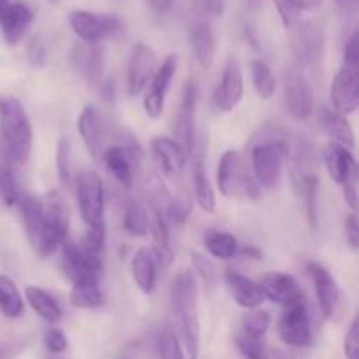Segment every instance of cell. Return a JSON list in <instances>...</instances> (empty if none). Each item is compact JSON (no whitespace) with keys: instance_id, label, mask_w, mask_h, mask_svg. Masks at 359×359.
Wrapping results in <instances>:
<instances>
[{"instance_id":"obj_16","label":"cell","mask_w":359,"mask_h":359,"mask_svg":"<svg viewBox=\"0 0 359 359\" xmlns=\"http://www.w3.org/2000/svg\"><path fill=\"white\" fill-rule=\"evenodd\" d=\"M175 69H177V56L168 55L160 69L151 77V90L144 97V109L149 118L158 119L163 114L165 97H167V91L175 76Z\"/></svg>"},{"instance_id":"obj_33","label":"cell","mask_w":359,"mask_h":359,"mask_svg":"<svg viewBox=\"0 0 359 359\" xmlns=\"http://www.w3.org/2000/svg\"><path fill=\"white\" fill-rule=\"evenodd\" d=\"M25 312V302L11 277L0 273V314L7 319L21 318Z\"/></svg>"},{"instance_id":"obj_38","label":"cell","mask_w":359,"mask_h":359,"mask_svg":"<svg viewBox=\"0 0 359 359\" xmlns=\"http://www.w3.org/2000/svg\"><path fill=\"white\" fill-rule=\"evenodd\" d=\"M297 182H300V186H302V195H304L309 223H311L312 226H316V223H318L319 177L316 174H309V175H304V177Z\"/></svg>"},{"instance_id":"obj_20","label":"cell","mask_w":359,"mask_h":359,"mask_svg":"<svg viewBox=\"0 0 359 359\" xmlns=\"http://www.w3.org/2000/svg\"><path fill=\"white\" fill-rule=\"evenodd\" d=\"M34 21V11L23 2H9L0 13V28L9 46H16L23 39Z\"/></svg>"},{"instance_id":"obj_49","label":"cell","mask_w":359,"mask_h":359,"mask_svg":"<svg viewBox=\"0 0 359 359\" xmlns=\"http://www.w3.org/2000/svg\"><path fill=\"white\" fill-rule=\"evenodd\" d=\"M344 65L359 69V35L358 32H353V35L347 41L344 48Z\"/></svg>"},{"instance_id":"obj_28","label":"cell","mask_w":359,"mask_h":359,"mask_svg":"<svg viewBox=\"0 0 359 359\" xmlns=\"http://www.w3.org/2000/svg\"><path fill=\"white\" fill-rule=\"evenodd\" d=\"M149 231L153 235V248H151V255H153L154 262L161 266H170L174 263V249L170 244V233H168L167 219L154 214L153 219L149 223Z\"/></svg>"},{"instance_id":"obj_19","label":"cell","mask_w":359,"mask_h":359,"mask_svg":"<svg viewBox=\"0 0 359 359\" xmlns=\"http://www.w3.org/2000/svg\"><path fill=\"white\" fill-rule=\"evenodd\" d=\"M325 163L328 174L337 184L344 186L349 181L358 179V161L353 151L340 144L328 142L325 147Z\"/></svg>"},{"instance_id":"obj_31","label":"cell","mask_w":359,"mask_h":359,"mask_svg":"<svg viewBox=\"0 0 359 359\" xmlns=\"http://www.w3.org/2000/svg\"><path fill=\"white\" fill-rule=\"evenodd\" d=\"M193 189H195V198L200 209L212 214L216 210V195H214V188L207 177L202 154H198L193 161Z\"/></svg>"},{"instance_id":"obj_1","label":"cell","mask_w":359,"mask_h":359,"mask_svg":"<svg viewBox=\"0 0 359 359\" xmlns=\"http://www.w3.org/2000/svg\"><path fill=\"white\" fill-rule=\"evenodd\" d=\"M290 137L277 128H265L251 147V167L259 188L273 189L280 181L290 154Z\"/></svg>"},{"instance_id":"obj_15","label":"cell","mask_w":359,"mask_h":359,"mask_svg":"<svg viewBox=\"0 0 359 359\" xmlns=\"http://www.w3.org/2000/svg\"><path fill=\"white\" fill-rule=\"evenodd\" d=\"M258 284L265 298H269L273 304L283 305V307H290V305L305 300V293L300 283L290 273L266 272L263 273Z\"/></svg>"},{"instance_id":"obj_5","label":"cell","mask_w":359,"mask_h":359,"mask_svg":"<svg viewBox=\"0 0 359 359\" xmlns=\"http://www.w3.org/2000/svg\"><path fill=\"white\" fill-rule=\"evenodd\" d=\"M77 203H79L81 216L88 228L105 224L104 209H105V191L104 181L95 170L79 172L76 181Z\"/></svg>"},{"instance_id":"obj_8","label":"cell","mask_w":359,"mask_h":359,"mask_svg":"<svg viewBox=\"0 0 359 359\" xmlns=\"http://www.w3.org/2000/svg\"><path fill=\"white\" fill-rule=\"evenodd\" d=\"M284 109L294 121H307L314 114V90L298 69L284 74Z\"/></svg>"},{"instance_id":"obj_46","label":"cell","mask_w":359,"mask_h":359,"mask_svg":"<svg viewBox=\"0 0 359 359\" xmlns=\"http://www.w3.org/2000/svg\"><path fill=\"white\" fill-rule=\"evenodd\" d=\"M191 207L193 203L188 196H182V198H172V203L170 207H168L165 219H172L175 221V223H184V221L188 219L189 214H191L193 210Z\"/></svg>"},{"instance_id":"obj_35","label":"cell","mask_w":359,"mask_h":359,"mask_svg":"<svg viewBox=\"0 0 359 359\" xmlns=\"http://www.w3.org/2000/svg\"><path fill=\"white\" fill-rule=\"evenodd\" d=\"M207 252L217 259H231L238 255V241L228 231H209L203 238Z\"/></svg>"},{"instance_id":"obj_58","label":"cell","mask_w":359,"mask_h":359,"mask_svg":"<svg viewBox=\"0 0 359 359\" xmlns=\"http://www.w3.org/2000/svg\"><path fill=\"white\" fill-rule=\"evenodd\" d=\"M337 2L344 7H354L358 4V0H337Z\"/></svg>"},{"instance_id":"obj_12","label":"cell","mask_w":359,"mask_h":359,"mask_svg":"<svg viewBox=\"0 0 359 359\" xmlns=\"http://www.w3.org/2000/svg\"><path fill=\"white\" fill-rule=\"evenodd\" d=\"M297 30L291 41L294 58L304 67L318 65L325 55V34L323 28L316 23H297Z\"/></svg>"},{"instance_id":"obj_47","label":"cell","mask_w":359,"mask_h":359,"mask_svg":"<svg viewBox=\"0 0 359 359\" xmlns=\"http://www.w3.org/2000/svg\"><path fill=\"white\" fill-rule=\"evenodd\" d=\"M44 346L49 353L62 354L69 347V340H67L65 333L60 328H49L44 333Z\"/></svg>"},{"instance_id":"obj_17","label":"cell","mask_w":359,"mask_h":359,"mask_svg":"<svg viewBox=\"0 0 359 359\" xmlns=\"http://www.w3.org/2000/svg\"><path fill=\"white\" fill-rule=\"evenodd\" d=\"M244 95V77H242L241 63L230 58L224 65L223 76L214 91V105L223 112H231L242 100Z\"/></svg>"},{"instance_id":"obj_40","label":"cell","mask_w":359,"mask_h":359,"mask_svg":"<svg viewBox=\"0 0 359 359\" xmlns=\"http://www.w3.org/2000/svg\"><path fill=\"white\" fill-rule=\"evenodd\" d=\"M270 328V314L263 309H251L242 318V332L252 337H265Z\"/></svg>"},{"instance_id":"obj_36","label":"cell","mask_w":359,"mask_h":359,"mask_svg":"<svg viewBox=\"0 0 359 359\" xmlns=\"http://www.w3.org/2000/svg\"><path fill=\"white\" fill-rule=\"evenodd\" d=\"M149 216H147L146 207L142 205L137 200H132L128 203L125 210V216H123V226L128 231L130 235H135V237H146L149 233Z\"/></svg>"},{"instance_id":"obj_51","label":"cell","mask_w":359,"mask_h":359,"mask_svg":"<svg viewBox=\"0 0 359 359\" xmlns=\"http://www.w3.org/2000/svg\"><path fill=\"white\" fill-rule=\"evenodd\" d=\"M44 48H42L41 42L34 41L30 44V48H28V58H30L32 65L35 67H42V63H44Z\"/></svg>"},{"instance_id":"obj_37","label":"cell","mask_w":359,"mask_h":359,"mask_svg":"<svg viewBox=\"0 0 359 359\" xmlns=\"http://www.w3.org/2000/svg\"><path fill=\"white\" fill-rule=\"evenodd\" d=\"M251 76H252V84H255V90L256 93L259 95V98L269 100V98H272L273 95H276V90H277L276 77H273L272 69H270L263 60H252Z\"/></svg>"},{"instance_id":"obj_29","label":"cell","mask_w":359,"mask_h":359,"mask_svg":"<svg viewBox=\"0 0 359 359\" xmlns=\"http://www.w3.org/2000/svg\"><path fill=\"white\" fill-rule=\"evenodd\" d=\"M151 255V249L142 248L133 255L132 258V276L137 287L144 294H151L156 286V265Z\"/></svg>"},{"instance_id":"obj_52","label":"cell","mask_w":359,"mask_h":359,"mask_svg":"<svg viewBox=\"0 0 359 359\" xmlns=\"http://www.w3.org/2000/svg\"><path fill=\"white\" fill-rule=\"evenodd\" d=\"M200 6L205 13L212 14V16H221L224 13L226 0H200Z\"/></svg>"},{"instance_id":"obj_22","label":"cell","mask_w":359,"mask_h":359,"mask_svg":"<svg viewBox=\"0 0 359 359\" xmlns=\"http://www.w3.org/2000/svg\"><path fill=\"white\" fill-rule=\"evenodd\" d=\"M72 62L91 86H100L102 76H104V51L100 46H76L72 51Z\"/></svg>"},{"instance_id":"obj_10","label":"cell","mask_w":359,"mask_h":359,"mask_svg":"<svg viewBox=\"0 0 359 359\" xmlns=\"http://www.w3.org/2000/svg\"><path fill=\"white\" fill-rule=\"evenodd\" d=\"M307 272L314 284L316 297H318L319 309L326 319H337L342 314V291L333 279L330 270H326L321 263H309Z\"/></svg>"},{"instance_id":"obj_48","label":"cell","mask_w":359,"mask_h":359,"mask_svg":"<svg viewBox=\"0 0 359 359\" xmlns=\"http://www.w3.org/2000/svg\"><path fill=\"white\" fill-rule=\"evenodd\" d=\"M344 354L347 359H359V323L354 318L349 332H347L346 340H344Z\"/></svg>"},{"instance_id":"obj_34","label":"cell","mask_w":359,"mask_h":359,"mask_svg":"<svg viewBox=\"0 0 359 359\" xmlns=\"http://www.w3.org/2000/svg\"><path fill=\"white\" fill-rule=\"evenodd\" d=\"M235 342H237L238 351L245 359H287L283 353L266 346L262 337H252L241 332Z\"/></svg>"},{"instance_id":"obj_56","label":"cell","mask_w":359,"mask_h":359,"mask_svg":"<svg viewBox=\"0 0 359 359\" xmlns=\"http://www.w3.org/2000/svg\"><path fill=\"white\" fill-rule=\"evenodd\" d=\"M325 0H298V6H300V11H312L319 9L323 6Z\"/></svg>"},{"instance_id":"obj_25","label":"cell","mask_w":359,"mask_h":359,"mask_svg":"<svg viewBox=\"0 0 359 359\" xmlns=\"http://www.w3.org/2000/svg\"><path fill=\"white\" fill-rule=\"evenodd\" d=\"M189 42H191L193 56H195L196 63H198L202 69H210L214 60H216L217 49L216 32H214V28L210 27L209 23H205V21L195 25Z\"/></svg>"},{"instance_id":"obj_13","label":"cell","mask_w":359,"mask_h":359,"mask_svg":"<svg viewBox=\"0 0 359 359\" xmlns=\"http://www.w3.org/2000/svg\"><path fill=\"white\" fill-rule=\"evenodd\" d=\"M333 107L340 114H353L359 105V69L342 65L330 88Z\"/></svg>"},{"instance_id":"obj_2","label":"cell","mask_w":359,"mask_h":359,"mask_svg":"<svg viewBox=\"0 0 359 359\" xmlns=\"http://www.w3.org/2000/svg\"><path fill=\"white\" fill-rule=\"evenodd\" d=\"M0 137L7 158L18 165L27 163L34 147V132L18 98L0 97Z\"/></svg>"},{"instance_id":"obj_23","label":"cell","mask_w":359,"mask_h":359,"mask_svg":"<svg viewBox=\"0 0 359 359\" xmlns=\"http://www.w3.org/2000/svg\"><path fill=\"white\" fill-rule=\"evenodd\" d=\"M319 121H321L323 130L332 139V142L340 144L351 151L356 147V135H354L353 126L346 116L332 111V109L321 107L319 109Z\"/></svg>"},{"instance_id":"obj_54","label":"cell","mask_w":359,"mask_h":359,"mask_svg":"<svg viewBox=\"0 0 359 359\" xmlns=\"http://www.w3.org/2000/svg\"><path fill=\"white\" fill-rule=\"evenodd\" d=\"M114 81L109 79V81H104V83H100V91H102V97L105 98V100L112 102L114 100Z\"/></svg>"},{"instance_id":"obj_55","label":"cell","mask_w":359,"mask_h":359,"mask_svg":"<svg viewBox=\"0 0 359 359\" xmlns=\"http://www.w3.org/2000/svg\"><path fill=\"white\" fill-rule=\"evenodd\" d=\"M147 4L151 6V9L156 11V13H163L170 7L172 0H147Z\"/></svg>"},{"instance_id":"obj_42","label":"cell","mask_w":359,"mask_h":359,"mask_svg":"<svg viewBox=\"0 0 359 359\" xmlns=\"http://www.w3.org/2000/svg\"><path fill=\"white\" fill-rule=\"evenodd\" d=\"M70 140L69 137H62L58 140V147H56V172H58V179L63 184H69L70 177H72V158H70Z\"/></svg>"},{"instance_id":"obj_45","label":"cell","mask_w":359,"mask_h":359,"mask_svg":"<svg viewBox=\"0 0 359 359\" xmlns=\"http://www.w3.org/2000/svg\"><path fill=\"white\" fill-rule=\"evenodd\" d=\"M191 263L195 266V272L203 279L205 286H214V283H216V270H214L212 263L205 258V255L198 251H191Z\"/></svg>"},{"instance_id":"obj_41","label":"cell","mask_w":359,"mask_h":359,"mask_svg":"<svg viewBox=\"0 0 359 359\" xmlns=\"http://www.w3.org/2000/svg\"><path fill=\"white\" fill-rule=\"evenodd\" d=\"M158 354H160V359H186L184 349H182L174 330L167 328L160 333V339H158Z\"/></svg>"},{"instance_id":"obj_26","label":"cell","mask_w":359,"mask_h":359,"mask_svg":"<svg viewBox=\"0 0 359 359\" xmlns=\"http://www.w3.org/2000/svg\"><path fill=\"white\" fill-rule=\"evenodd\" d=\"M105 167L109 168L116 181L125 188H132L133 186V161H137L132 156L125 146H111L105 147L104 154H102Z\"/></svg>"},{"instance_id":"obj_24","label":"cell","mask_w":359,"mask_h":359,"mask_svg":"<svg viewBox=\"0 0 359 359\" xmlns=\"http://www.w3.org/2000/svg\"><path fill=\"white\" fill-rule=\"evenodd\" d=\"M151 149H153L156 161L161 165V168H163L167 174H177V172H182L189 160V158L186 156L184 149H182L174 139H170V137H156V139H153Z\"/></svg>"},{"instance_id":"obj_21","label":"cell","mask_w":359,"mask_h":359,"mask_svg":"<svg viewBox=\"0 0 359 359\" xmlns=\"http://www.w3.org/2000/svg\"><path fill=\"white\" fill-rule=\"evenodd\" d=\"M224 283H226V287L231 297H233V300L241 307L248 309V311L258 309L265 302V294H263L259 284L256 280L249 279V277L242 276V273L235 272V270H226Z\"/></svg>"},{"instance_id":"obj_32","label":"cell","mask_w":359,"mask_h":359,"mask_svg":"<svg viewBox=\"0 0 359 359\" xmlns=\"http://www.w3.org/2000/svg\"><path fill=\"white\" fill-rule=\"evenodd\" d=\"M69 300L74 307L83 309V311L98 309L105 304V297L100 287V283H93V280L74 283Z\"/></svg>"},{"instance_id":"obj_27","label":"cell","mask_w":359,"mask_h":359,"mask_svg":"<svg viewBox=\"0 0 359 359\" xmlns=\"http://www.w3.org/2000/svg\"><path fill=\"white\" fill-rule=\"evenodd\" d=\"M25 298H27L28 305L34 309L35 314L41 316L49 325H55L62 319V307L49 291L42 290L39 286H27L25 287Z\"/></svg>"},{"instance_id":"obj_3","label":"cell","mask_w":359,"mask_h":359,"mask_svg":"<svg viewBox=\"0 0 359 359\" xmlns=\"http://www.w3.org/2000/svg\"><path fill=\"white\" fill-rule=\"evenodd\" d=\"M42 202H44V221H42L41 233L35 242V251L41 258H48L55 255L67 241L70 214L65 200L58 191L48 193Z\"/></svg>"},{"instance_id":"obj_14","label":"cell","mask_w":359,"mask_h":359,"mask_svg":"<svg viewBox=\"0 0 359 359\" xmlns=\"http://www.w3.org/2000/svg\"><path fill=\"white\" fill-rule=\"evenodd\" d=\"M156 67V55L151 46L139 42L133 46L132 55L128 60V70H126V90L128 95L135 97L139 95L147 83L151 81Z\"/></svg>"},{"instance_id":"obj_43","label":"cell","mask_w":359,"mask_h":359,"mask_svg":"<svg viewBox=\"0 0 359 359\" xmlns=\"http://www.w3.org/2000/svg\"><path fill=\"white\" fill-rule=\"evenodd\" d=\"M105 237H107L105 224H98V226L88 228L81 248H83L86 252H90V255L100 256L102 258V255H104V249H105Z\"/></svg>"},{"instance_id":"obj_39","label":"cell","mask_w":359,"mask_h":359,"mask_svg":"<svg viewBox=\"0 0 359 359\" xmlns=\"http://www.w3.org/2000/svg\"><path fill=\"white\" fill-rule=\"evenodd\" d=\"M0 196L7 207L18 205L21 198V189L18 184V177L14 174L13 167L2 165L0 167Z\"/></svg>"},{"instance_id":"obj_57","label":"cell","mask_w":359,"mask_h":359,"mask_svg":"<svg viewBox=\"0 0 359 359\" xmlns=\"http://www.w3.org/2000/svg\"><path fill=\"white\" fill-rule=\"evenodd\" d=\"M242 252H244L245 256L249 255V256H255V258H262V252H259L258 249H255V248H245Z\"/></svg>"},{"instance_id":"obj_4","label":"cell","mask_w":359,"mask_h":359,"mask_svg":"<svg viewBox=\"0 0 359 359\" xmlns=\"http://www.w3.org/2000/svg\"><path fill=\"white\" fill-rule=\"evenodd\" d=\"M217 188L226 198L245 196V198L258 200L262 196V188L245 170L241 154L233 149L224 151L221 156L217 167Z\"/></svg>"},{"instance_id":"obj_11","label":"cell","mask_w":359,"mask_h":359,"mask_svg":"<svg viewBox=\"0 0 359 359\" xmlns=\"http://www.w3.org/2000/svg\"><path fill=\"white\" fill-rule=\"evenodd\" d=\"M196 100H198V88L193 79L186 83L184 93H182L181 111L175 116L174 135L175 142L184 149L186 156L191 158L195 154V111Z\"/></svg>"},{"instance_id":"obj_50","label":"cell","mask_w":359,"mask_h":359,"mask_svg":"<svg viewBox=\"0 0 359 359\" xmlns=\"http://www.w3.org/2000/svg\"><path fill=\"white\" fill-rule=\"evenodd\" d=\"M346 237H347V242H349L351 249H353V251H356L358 245H359V224H358L356 214H351V216H347Z\"/></svg>"},{"instance_id":"obj_18","label":"cell","mask_w":359,"mask_h":359,"mask_svg":"<svg viewBox=\"0 0 359 359\" xmlns=\"http://www.w3.org/2000/svg\"><path fill=\"white\" fill-rule=\"evenodd\" d=\"M77 132L91 158L102 160V154L105 151V125L104 118L95 105H84L77 119Z\"/></svg>"},{"instance_id":"obj_30","label":"cell","mask_w":359,"mask_h":359,"mask_svg":"<svg viewBox=\"0 0 359 359\" xmlns=\"http://www.w3.org/2000/svg\"><path fill=\"white\" fill-rule=\"evenodd\" d=\"M18 207H20L21 217H23L28 241L35 248V242H37L39 233H41L42 221H44V202L34 195H21Z\"/></svg>"},{"instance_id":"obj_9","label":"cell","mask_w":359,"mask_h":359,"mask_svg":"<svg viewBox=\"0 0 359 359\" xmlns=\"http://www.w3.org/2000/svg\"><path fill=\"white\" fill-rule=\"evenodd\" d=\"M62 265L63 272L74 283H84L93 280L100 283L102 272H104V262L100 256L90 255L81 245L67 238L62 248Z\"/></svg>"},{"instance_id":"obj_59","label":"cell","mask_w":359,"mask_h":359,"mask_svg":"<svg viewBox=\"0 0 359 359\" xmlns=\"http://www.w3.org/2000/svg\"><path fill=\"white\" fill-rule=\"evenodd\" d=\"M7 4H9V0H0V13H2V11L6 9Z\"/></svg>"},{"instance_id":"obj_44","label":"cell","mask_w":359,"mask_h":359,"mask_svg":"<svg viewBox=\"0 0 359 359\" xmlns=\"http://www.w3.org/2000/svg\"><path fill=\"white\" fill-rule=\"evenodd\" d=\"M277 7V13H279L280 21L286 28H294V25L300 21V6H298V0H273Z\"/></svg>"},{"instance_id":"obj_6","label":"cell","mask_w":359,"mask_h":359,"mask_svg":"<svg viewBox=\"0 0 359 359\" xmlns=\"http://www.w3.org/2000/svg\"><path fill=\"white\" fill-rule=\"evenodd\" d=\"M69 25L84 44H98L104 39L118 35L123 28L118 16L90 13V11H72L69 14Z\"/></svg>"},{"instance_id":"obj_53","label":"cell","mask_w":359,"mask_h":359,"mask_svg":"<svg viewBox=\"0 0 359 359\" xmlns=\"http://www.w3.org/2000/svg\"><path fill=\"white\" fill-rule=\"evenodd\" d=\"M344 200H346L347 205H349L353 210L358 209L356 181H349L347 184H344Z\"/></svg>"},{"instance_id":"obj_7","label":"cell","mask_w":359,"mask_h":359,"mask_svg":"<svg viewBox=\"0 0 359 359\" xmlns=\"http://www.w3.org/2000/svg\"><path fill=\"white\" fill-rule=\"evenodd\" d=\"M277 332L280 340L290 347H311L314 344V330H312L311 312L305 300L284 307V314L277 323Z\"/></svg>"}]
</instances>
